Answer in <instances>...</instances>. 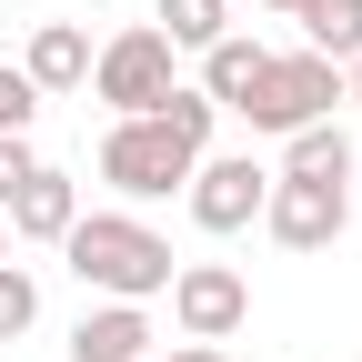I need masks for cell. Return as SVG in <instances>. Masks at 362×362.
<instances>
[{"label": "cell", "instance_id": "13", "mask_svg": "<svg viewBox=\"0 0 362 362\" xmlns=\"http://www.w3.org/2000/svg\"><path fill=\"white\" fill-rule=\"evenodd\" d=\"M302 51H322V61H362V0H302Z\"/></svg>", "mask_w": 362, "mask_h": 362}, {"label": "cell", "instance_id": "12", "mask_svg": "<svg viewBox=\"0 0 362 362\" xmlns=\"http://www.w3.org/2000/svg\"><path fill=\"white\" fill-rule=\"evenodd\" d=\"M282 181H352V131H342V121L282 131Z\"/></svg>", "mask_w": 362, "mask_h": 362}, {"label": "cell", "instance_id": "21", "mask_svg": "<svg viewBox=\"0 0 362 362\" xmlns=\"http://www.w3.org/2000/svg\"><path fill=\"white\" fill-rule=\"evenodd\" d=\"M232 11H302V0H232Z\"/></svg>", "mask_w": 362, "mask_h": 362}, {"label": "cell", "instance_id": "9", "mask_svg": "<svg viewBox=\"0 0 362 362\" xmlns=\"http://www.w3.org/2000/svg\"><path fill=\"white\" fill-rule=\"evenodd\" d=\"M0 211H11V232H21V242H51V252H61V232L81 221V181L40 161V171H30V181H21V192L0 202Z\"/></svg>", "mask_w": 362, "mask_h": 362}, {"label": "cell", "instance_id": "5", "mask_svg": "<svg viewBox=\"0 0 362 362\" xmlns=\"http://www.w3.org/2000/svg\"><path fill=\"white\" fill-rule=\"evenodd\" d=\"M262 202H272V171H262L252 151H202V161H192V181H181V211H192L211 242L252 232V221H262Z\"/></svg>", "mask_w": 362, "mask_h": 362}, {"label": "cell", "instance_id": "17", "mask_svg": "<svg viewBox=\"0 0 362 362\" xmlns=\"http://www.w3.org/2000/svg\"><path fill=\"white\" fill-rule=\"evenodd\" d=\"M40 121V90L21 81V61H0V131H30Z\"/></svg>", "mask_w": 362, "mask_h": 362}, {"label": "cell", "instance_id": "15", "mask_svg": "<svg viewBox=\"0 0 362 362\" xmlns=\"http://www.w3.org/2000/svg\"><path fill=\"white\" fill-rule=\"evenodd\" d=\"M151 121H161V131H181L192 151H211V121H221V111H211V90H202V81H171L161 101H151Z\"/></svg>", "mask_w": 362, "mask_h": 362}, {"label": "cell", "instance_id": "16", "mask_svg": "<svg viewBox=\"0 0 362 362\" xmlns=\"http://www.w3.org/2000/svg\"><path fill=\"white\" fill-rule=\"evenodd\" d=\"M30 322H40V282H30L21 262H0V342H21Z\"/></svg>", "mask_w": 362, "mask_h": 362}, {"label": "cell", "instance_id": "2", "mask_svg": "<svg viewBox=\"0 0 362 362\" xmlns=\"http://www.w3.org/2000/svg\"><path fill=\"white\" fill-rule=\"evenodd\" d=\"M192 161H202V151L181 141V131H161L151 111H131V121L101 131V161H90V171L121 192V211H141V202H171L181 181H192Z\"/></svg>", "mask_w": 362, "mask_h": 362}, {"label": "cell", "instance_id": "3", "mask_svg": "<svg viewBox=\"0 0 362 362\" xmlns=\"http://www.w3.org/2000/svg\"><path fill=\"white\" fill-rule=\"evenodd\" d=\"M171 81H181V51H171L151 21H131V30H111L101 51H90V81H81V90H90L111 121H131V111H151Z\"/></svg>", "mask_w": 362, "mask_h": 362}, {"label": "cell", "instance_id": "19", "mask_svg": "<svg viewBox=\"0 0 362 362\" xmlns=\"http://www.w3.org/2000/svg\"><path fill=\"white\" fill-rule=\"evenodd\" d=\"M171 362H232L221 342H171Z\"/></svg>", "mask_w": 362, "mask_h": 362}, {"label": "cell", "instance_id": "10", "mask_svg": "<svg viewBox=\"0 0 362 362\" xmlns=\"http://www.w3.org/2000/svg\"><path fill=\"white\" fill-rule=\"evenodd\" d=\"M21 81L51 101V90H81L90 81V30L81 21H40L30 40H21Z\"/></svg>", "mask_w": 362, "mask_h": 362}, {"label": "cell", "instance_id": "22", "mask_svg": "<svg viewBox=\"0 0 362 362\" xmlns=\"http://www.w3.org/2000/svg\"><path fill=\"white\" fill-rule=\"evenodd\" d=\"M0 262H11V221H0Z\"/></svg>", "mask_w": 362, "mask_h": 362}, {"label": "cell", "instance_id": "20", "mask_svg": "<svg viewBox=\"0 0 362 362\" xmlns=\"http://www.w3.org/2000/svg\"><path fill=\"white\" fill-rule=\"evenodd\" d=\"M342 101H352V111H362V61H342Z\"/></svg>", "mask_w": 362, "mask_h": 362}, {"label": "cell", "instance_id": "8", "mask_svg": "<svg viewBox=\"0 0 362 362\" xmlns=\"http://www.w3.org/2000/svg\"><path fill=\"white\" fill-rule=\"evenodd\" d=\"M71 362H151V302H90L71 322Z\"/></svg>", "mask_w": 362, "mask_h": 362}, {"label": "cell", "instance_id": "4", "mask_svg": "<svg viewBox=\"0 0 362 362\" xmlns=\"http://www.w3.org/2000/svg\"><path fill=\"white\" fill-rule=\"evenodd\" d=\"M332 111H342V61H322V51H272L252 101H242V121L272 131V141L302 131V121H332Z\"/></svg>", "mask_w": 362, "mask_h": 362}, {"label": "cell", "instance_id": "11", "mask_svg": "<svg viewBox=\"0 0 362 362\" xmlns=\"http://www.w3.org/2000/svg\"><path fill=\"white\" fill-rule=\"evenodd\" d=\"M262 61H272V51H262L252 30H221L211 51H202V90H211V111H242L252 81H262Z\"/></svg>", "mask_w": 362, "mask_h": 362}, {"label": "cell", "instance_id": "6", "mask_svg": "<svg viewBox=\"0 0 362 362\" xmlns=\"http://www.w3.org/2000/svg\"><path fill=\"white\" fill-rule=\"evenodd\" d=\"M262 232L282 242V252H332L352 232V181H282V171H272Z\"/></svg>", "mask_w": 362, "mask_h": 362}, {"label": "cell", "instance_id": "7", "mask_svg": "<svg viewBox=\"0 0 362 362\" xmlns=\"http://www.w3.org/2000/svg\"><path fill=\"white\" fill-rule=\"evenodd\" d=\"M171 322H181V342H232L252 322V282L232 262H181L171 272Z\"/></svg>", "mask_w": 362, "mask_h": 362}, {"label": "cell", "instance_id": "14", "mask_svg": "<svg viewBox=\"0 0 362 362\" xmlns=\"http://www.w3.org/2000/svg\"><path fill=\"white\" fill-rule=\"evenodd\" d=\"M151 30L171 40V51H211V40L232 30V0H161V11H151Z\"/></svg>", "mask_w": 362, "mask_h": 362}, {"label": "cell", "instance_id": "18", "mask_svg": "<svg viewBox=\"0 0 362 362\" xmlns=\"http://www.w3.org/2000/svg\"><path fill=\"white\" fill-rule=\"evenodd\" d=\"M40 171V151H30V131H0V202L21 192V181Z\"/></svg>", "mask_w": 362, "mask_h": 362}, {"label": "cell", "instance_id": "1", "mask_svg": "<svg viewBox=\"0 0 362 362\" xmlns=\"http://www.w3.org/2000/svg\"><path fill=\"white\" fill-rule=\"evenodd\" d=\"M61 262H71V282L81 292H101V302H161L171 292V242L151 232L141 211H81L71 232H61Z\"/></svg>", "mask_w": 362, "mask_h": 362}]
</instances>
